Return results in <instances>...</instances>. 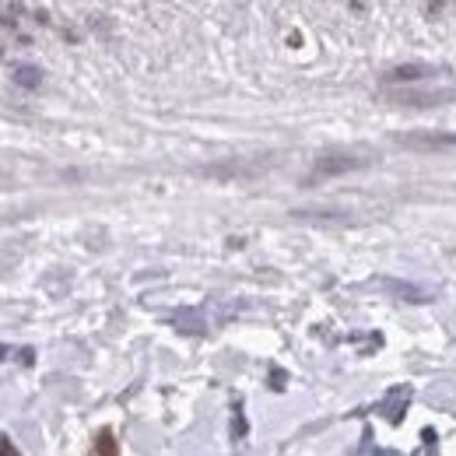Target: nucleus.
I'll return each instance as SVG.
<instances>
[{"label":"nucleus","instance_id":"f257e3e1","mask_svg":"<svg viewBox=\"0 0 456 456\" xmlns=\"http://www.w3.org/2000/svg\"><path fill=\"white\" fill-rule=\"evenodd\" d=\"M368 165V158L358 155V151H327V155H320L316 158V169H312V176H344V173H355V169H365Z\"/></svg>","mask_w":456,"mask_h":456},{"label":"nucleus","instance_id":"f03ea898","mask_svg":"<svg viewBox=\"0 0 456 456\" xmlns=\"http://www.w3.org/2000/svg\"><path fill=\"white\" fill-rule=\"evenodd\" d=\"M390 102H400V105H446V102H456V85H450V88H404V91H390Z\"/></svg>","mask_w":456,"mask_h":456},{"label":"nucleus","instance_id":"7ed1b4c3","mask_svg":"<svg viewBox=\"0 0 456 456\" xmlns=\"http://www.w3.org/2000/svg\"><path fill=\"white\" fill-rule=\"evenodd\" d=\"M397 144L411 151H446L456 148V134H400Z\"/></svg>","mask_w":456,"mask_h":456},{"label":"nucleus","instance_id":"20e7f679","mask_svg":"<svg viewBox=\"0 0 456 456\" xmlns=\"http://www.w3.org/2000/svg\"><path fill=\"white\" fill-rule=\"evenodd\" d=\"M407 407H411V386H393V390H386V397L379 400V407H375V411H379L386 421L400 425Z\"/></svg>","mask_w":456,"mask_h":456},{"label":"nucleus","instance_id":"39448f33","mask_svg":"<svg viewBox=\"0 0 456 456\" xmlns=\"http://www.w3.org/2000/svg\"><path fill=\"white\" fill-rule=\"evenodd\" d=\"M432 74H439V67H432V64H404V67L386 71L382 81H386V85H411V81H425V78H432Z\"/></svg>","mask_w":456,"mask_h":456},{"label":"nucleus","instance_id":"423d86ee","mask_svg":"<svg viewBox=\"0 0 456 456\" xmlns=\"http://www.w3.org/2000/svg\"><path fill=\"white\" fill-rule=\"evenodd\" d=\"M386 291H393L397 298H404V302H432V291L428 288H421V284H407V281H393V277H386V281H379Z\"/></svg>","mask_w":456,"mask_h":456},{"label":"nucleus","instance_id":"0eeeda50","mask_svg":"<svg viewBox=\"0 0 456 456\" xmlns=\"http://www.w3.org/2000/svg\"><path fill=\"white\" fill-rule=\"evenodd\" d=\"M11 78H14V85H21V88H39L42 71H39V67H32V64H18Z\"/></svg>","mask_w":456,"mask_h":456},{"label":"nucleus","instance_id":"6e6552de","mask_svg":"<svg viewBox=\"0 0 456 456\" xmlns=\"http://www.w3.org/2000/svg\"><path fill=\"white\" fill-rule=\"evenodd\" d=\"M95 450H98V453H116L112 435H109V432H102V435H98V443H95Z\"/></svg>","mask_w":456,"mask_h":456},{"label":"nucleus","instance_id":"1a4fd4ad","mask_svg":"<svg viewBox=\"0 0 456 456\" xmlns=\"http://www.w3.org/2000/svg\"><path fill=\"white\" fill-rule=\"evenodd\" d=\"M0 453H14V446H11V443H4V439H0Z\"/></svg>","mask_w":456,"mask_h":456},{"label":"nucleus","instance_id":"9d476101","mask_svg":"<svg viewBox=\"0 0 456 456\" xmlns=\"http://www.w3.org/2000/svg\"><path fill=\"white\" fill-rule=\"evenodd\" d=\"M7 355H11V348H4V344H0V362H4Z\"/></svg>","mask_w":456,"mask_h":456}]
</instances>
